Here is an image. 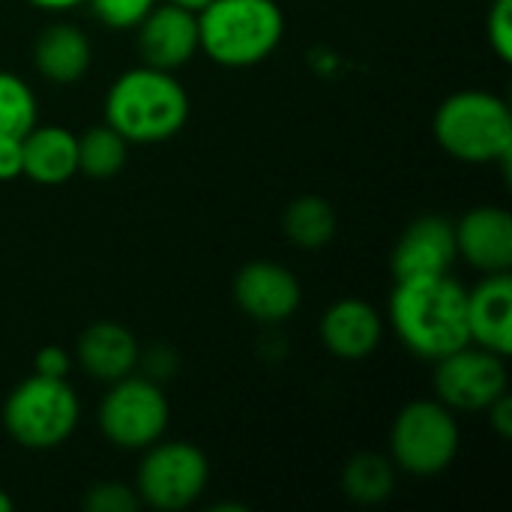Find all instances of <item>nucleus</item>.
Instances as JSON below:
<instances>
[{"label":"nucleus","instance_id":"f257e3e1","mask_svg":"<svg viewBox=\"0 0 512 512\" xmlns=\"http://www.w3.org/2000/svg\"><path fill=\"white\" fill-rule=\"evenodd\" d=\"M390 324L420 360H441L468 345V291L450 276L396 279L390 294Z\"/></svg>","mask_w":512,"mask_h":512},{"label":"nucleus","instance_id":"f03ea898","mask_svg":"<svg viewBox=\"0 0 512 512\" xmlns=\"http://www.w3.org/2000/svg\"><path fill=\"white\" fill-rule=\"evenodd\" d=\"M189 120V93L174 72L132 66L105 93V123L129 144H159L174 138Z\"/></svg>","mask_w":512,"mask_h":512},{"label":"nucleus","instance_id":"7ed1b4c3","mask_svg":"<svg viewBox=\"0 0 512 512\" xmlns=\"http://www.w3.org/2000/svg\"><path fill=\"white\" fill-rule=\"evenodd\" d=\"M198 15V51L225 69L264 63L285 36L276 0H210Z\"/></svg>","mask_w":512,"mask_h":512},{"label":"nucleus","instance_id":"20e7f679","mask_svg":"<svg viewBox=\"0 0 512 512\" xmlns=\"http://www.w3.org/2000/svg\"><path fill=\"white\" fill-rule=\"evenodd\" d=\"M441 150L468 165L510 162L512 114L510 105L489 90H459L447 96L432 120Z\"/></svg>","mask_w":512,"mask_h":512},{"label":"nucleus","instance_id":"39448f33","mask_svg":"<svg viewBox=\"0 0 512 512\" xmlns=\"http://www.w3.org/2000/svg\"><path fill=\"white\" fill-rule=\"evenodd\" d=\"M81 405L66 378L30 375L3 402V429L24 450H54L72 438Z\"/></svg>","mask_w":512,"mask_h":512},{"label":"nucleus","instance_id":"423d86ee","mask_svg":"<svg viewBox=\"0 0 512 512\" xmlns=\"http://www.w3.org/2000/svg\"><path fill=\"white\" fill-rule=\"evenodd\" d=\"M462 447V429L456 411L438 399L408 402L390 429V459L396 471L411 477H438L444 474Z\"/></svg>","mask_w":512,"mask_h":512},{"label":"nucleus","instance_id":"0eeeda50","mask_svg":"<svg viewBox=\"0 0 512 512\" xmlns=\"http://www.w3.org/2000/svg\"><path fill=\"white\" fill-rule=\"evenodd\" d=\"M168 417L171 408L159 381L135 372L111 381L96 411V423L105 441L126 453H141L156 444L168 429Z\"/></svg>","mask_w":512,"mask_h":512},{"label":"nucleus","instance_id":"6e6552de","mask_svg":"<svg viewBox=\"0 0 512 512\" xmlns=\"http://www.w3.org/2000/svg\"><path fill=\"white\" fill-rule=\"evenodd\" d=\"M144 459L135 474V492L141 507L159 512H177L192 507L207 483H210V462L201 447L189 441H156L141 450Z\"/></svg>","mask_w":512,"mask_h":512},{"label":"nucleus","instance_id":"1a4fd4ad","mask_svg":"<svg viewBox=\"0 0 512 512\" xmlns=\"http://www.w3.org/2000/svg\"><path fill=\"white\" fill-rule=\"evenodd\" d=\"M504 360L507 357L492 354L471 342L450 351L447 357L435 360V375H432L435 399L444 402L450 411H465V414L486 411L510 387Z\"/></svg>","mask_w":512,"mask_h":512},{"label":"nucleus","instance_id":"9d476101","mask_svg":"<svg viewBox=\"0 0 512 512\" xmlns=\"http://www.w3.org/2000/svg\"><path fill=\"white\" fill-rule=\"evenodd\" d=\"M234 303L258 324H282L300 309L303 288L285 264L249 261L234 276Z\"/></svg>","mask_w":512,"mask_h":512},{"label":"nucleus","instance_id":"9b49d317","mask_svg":"<svg viewBox=\"0 0 512 512\" xmlns=\"http://www.w3.org/2000/svg\"><path fill=\"white\" fill-rule=\"evenodd\" d=\"M138 51L147 66L174 72L198 54V15L162 3L153 6L138 24Z\"/></svg>","mask_w":512,"mask_h":512},{"label":"nucleus","instance_id":"f8f14e48","mask_svg":"<svg viewBox=\"0 0 512 512\" xmlns=\"http://www.w3.org/2000/svg\"><path fill=\"white\" fill-rule=\"evenodd\" d=\"M456 258L459 255H456L453 222L444 216H420L396 240L390 267H393V279L438 276V273H450Z\"/></svg>","mask_w":512,"mask_h":512},{"label":"nucleus","instance_id":"ddd939ff","mask_svg":"<svg viewBox=\"0 0 512 512\" xmlns=\"http://www.w3.org/2000/svg\"><path fill=\"white\" fill-rule=\"evenodd\" d=\"M456 231V255L465 258L480 273H507L512 267V216L504 207H474L459 222Z\"/></svg>","mask_w":512,"mask_h":512},{"label":"nucleus","instance_id":"4468645a","mask_svg":"<svg viewBox=\"0 0 512 512\" xmlns=\"http://www.w3.org/2000/svg\"><path fill=\"white\" fill-rule=\"evenodd\" d=\"M468 339L492 354H512V279L507 273H483L468 291Z\"/></svg>","mask_w":512,"mask_h":512},{"label":"nucleus","instance_id":"2eb2a0df","mask_svg":"<svg viewBox=\"0 0 512 512\" xmlns=\"http://www.w3.org/2000/svg\"><path fill=\"white\" fill-rule=\"evenodd\" d=\"M321 342L339 360H366L384 339V321L360 297H339L321 318Z\"/></svg>","mask_w":512,"mask_h":512},{"label":"nucleus","instance_id":"dca6fc26","mask_svg":"<svg viewBox=\"0 0 512 512\" xmlns=\"http://www.w3.org/2000/svg\"><path fill=\"white\" fill-rule=\"evenodd\" d=\"M141 345L129 327L117 321H96L78 339V363L81 369L102 384L120 381L138 369Z\"/></svg>","mask_w":512,"mask_h":512},{"label":"nucleus","instance_id":"f3484780","mask_svg":"<svg viewBox=\"0 0 512 512\" xmlns=\"http://www.w3.org/2000/svg\"><path fill=\"white\" fill-rule=\"evenodd\" d=\"M93 60L90 39L69 21L48 24L33 42V66L51 84H75L87 75Z\"/></svg>","mask_w":512,"mask_h":512},{"label":"nucleus","instance_id":"a211bd4d","mask_svg":"<svg viewBox=\"0 0 512 512\" xmlns=\"http://www.w3.org/2000/svg\"><path fill=\"white\" fill-rule=\"evenodd\" d=\"M24 177L39 186H60L78 174V135L66 126H33L21 135Z\"/></svg>","mask_w":512,"mask_h":512},{"label":"nucleus","instance_id":"6ab92c4d","mask_svg":"<svg viewBox=\"0 0 512 512\" xmlns=\"http://www.w3.org/2000/svg\"><path fill=\"white\" fill-rule=\"evenodd\" d=\"M282 231L297 249L318 252L336 237V210L321 195H300L285 207Z\"/></svg>","mask_w":512,"mask_h":512},{"label":"nucleus","instance_id":"aec40b11","mask_svg":"<svg viewBox=\"0 0 512 512\" xmlns=\"http://www.w3.org/2000/svg\"><path fill=\"white\" fill-rule=\"evenodd\" d=\"M342 489L354 504H384L396 489V465L381 453H357L342 468Z\"/></svg>","mask_w":512,"mask_h":512},{"label":"nucleus","instance_id":"412c9836","mask_svg":"<svg viewBox=\"0 0 512 512\" xmlns=\"http://www.w3.org/2000/svg\"><path fill=\"white\" fill-rule=\"evenodd\" d=\"M129 159V141L108 123L90 126L78 138V171L90 180H111Z\"/></svg>","mask_w":512,"mask_h":512},{"label":"nucleus","instance_id":"4be33fe9","mask_svg":"<svg viewBox=\"0 0 512 512\" xmlns=\"http://www.w3.org/2000/svg\"><path fill=\"white\" fill-rule=\"evenodd\" d=\"M39 108H36V93L33 87L15 75L0 69V135H27L36 126Z\"/></svg>","mask_w":512,"mask_h":512},{"label":"nucleus","instance_id":"5701e85b","mask_svg":"<svg viewBox=\"0 0 512 512\" xmlns=\"http://www.w3.org/2000/svg\"><path fill=\"white\" fill-rule=\"evenodd\" d=\"M93 12V18L111 30H129L138 27L141 18L156 6V0H84Z\"/></svg>","mask_w":512,"mask_h":512},{"label":"nucleus","instance_id":"b1692460","mask_svg":"<svg viewBox=\"0 0 512 512\" xmlns=\"http://www.w3.org/2000/svg\"><path fill=\"white\" fill-rule=\"evenodd\" d=\"M84 507L90 512H135L141 507V501H138L135 486H126L117 480H102L87 489Z\"/></svg>","mask_w":512,"mask_h":512},{"label":"nucleus","instance_id":"393cba45","mask_svg":"<svg viewBox=\"0 0 512 512\" xmlns=\"http://www.w3.org/2000/svg\"><path fill=\"white\" fill-rule=\"evenodd\" d=\"M489 18H486V33L489 45L498 54V60L510 63L512 60V0H489Z\"/></svg>","mask_w":512,"mask_h":512},{"label":"nucleus","instance_id":"a878e982","mask_svg":"<svg viewBox=\"0 0 512 512\" xmlns=\"http://www.w3.org/2000/svg\"><path fill=\"white\" fill-rule=\"evenodd\" d=\"M33 366H36V369H33L36 375L66 378V375H69V369H72V360H69V354H66L60 345H45V348H39V351H36Z\"/></svg>","mask_w":512,"mask_h":512},{"label":"nucleus","instance_id":"bb28decb","mask_svg":"<svg viewBox=\"0 0 512 512\" xmlns=\"http://www.w3.org/2000/svg\"><path fill=\"white\" fill-rule=\"evenodd\" d=\"M24 174V153H21V138L15 135H0V180H15Z\"/></svg>","mask_w":512,"mask_h":512},{"label":"nucleus","instance_id":"cd10ccee","mask_svg":"<svg viewBox=\"0 0 512 512\" xmlns=\"http://www.w3.org/2000/svg\"><path fill=\"white\" fill-rule=\"evenodd\" d=\"M147 366L144 372H147V378H153V381H162V378H168L174 369H177V357L165 348V345H156L150 354H141L138 357V366Z\"/></svg>","mask_w":512,"mask_h":512},{"label":"nucleus","instance_id":"c85d7f7f","mask_svg":"<svg viewBox=\"0 0 512 512\" xmlns=\"http://www.w3.org/2000/svg\"><path fill=\"white\" fill-rule=\"evenodd\" d=\"M486 414H489V423H492V429L507 441L512 438V402H510V393H504V396H498L489 408H486Z\"/></svg>","mask_w":512,"mask_h":512},{"label":"nucleus","instance_id":"c756f323","mask_svg":"<svg viewBox=\"0 0 512 512\" xmlns=\"http://www.w3.org/2000/svg\"><path fill=\"white\" fill-rule=\"evenodd\" d=\"M30 6H36V9H45V12H63V9H75V6H81L84 0H27Z\"/></svg>","mask_w":512,"mask_h":512},{"label":"nucleus","instance_id":"7c9ffc66","mask_svg":"<svg viewBox=\"0 0 512 512\" xmlns=\"http://www.w3.org/2000/svg\"><path fill=\"white\" fill-rule=\"evenodd\" d=\"M165 3H174V6H183L189 12H201L210 0H165Z\"/></svg>","mask_w":512,"mask_h":512},{"label":"nucleus","instance_id":"2f4dec72","mask_svg":"<svg viewBox=\"0 0 512 512\" xmlns=\"http://www.w3.org/2000/svg\"><path fill=\"white\" fill-rule=\"evenodd\" d=\"M12 510V498L0 489V512H9Z\"/></svg>","mask_w":512,"mask_h":512}]
</instances>
